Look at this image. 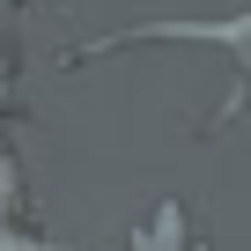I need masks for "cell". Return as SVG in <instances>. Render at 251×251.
I'll list each match as a JSON object with an SVG mask.
<instances>
[{"instance_id": "1", "label": "cell", "mask_w": 251, "mask_h": 251, "mask_svg": "<svg viewBox=\"0 0 251 251\" xmlns=\"http://www.w3.org/2000/svg\"><path fill=\"white\" fill-rule=\"evenodd\" d=\"M155 37H170V45H222L229 59H236V96L214 111V126H229L236 111H244V96H251V8L244 15H222V23H192V15H177V23H133V30H111L103 45H81V52H118V45H155ZM81 52H67V59H81Z\"/></svg>"}]
</instances>
